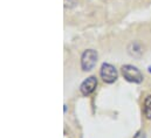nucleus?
<instances>
[{"label":"nucleus","mask_w":151,"mask_h":138,"mask_svg":"<svg viewBox=\"0 0 151 138\" xmlns=\"http://www.w3.org/2000/svg\"><path fill=\"white\" fill-rule=\"evenodd\" d=\"M96 86H97V80H96V77L90 76V77H88L87 80H84V81L82 82V84H81V87H80V90H81V93H82L83 95L88 96V95H90V94L95 90Z\"/></svg>","instance_id":"nucleus-4"},{"label":"nucleus","mask_w":151,"mask_h":138,"mask_svg":"<svg viewBox=\"0 0 151 138\" xmlns=\"http://www.w3.org/2000/svg\"><path fill=\"white\" fill-rule=\"evenodd\" d=\"M76 4V0H65V6L66 7H73Z\"/></svg>","instance_id":"nucleus-6"},{"label":"nucleus","mask_w":151,"mask_h":138,"mask_svg":"<svg viewBox=\"0 0 151 138\" xmlns=\"http://www.w3.org/2000/svg\"><path fill=\"white\" fill-rule=\"evenodd\" d=\"M149 71L151 73V67H149Z\"/></svg>","instance_id":"nucleus-8"},{"label":"nucleus","mask_w":151,"mask_h":138,"mask_svg":"<svg viewBox=\"0 0 151 138\" xmlns=\"http://www.w3.org/2000/svg\"><path fill=\"white\" fill-rule=\"evenodd\" d=\"M97 62V53L93 49H88L83 53L81 58V67L83 70L89 71L96 66Z\"/></svg>","instance_id":"nucleus-2"},{"label":"nucleus","mask_w":151,"mask_h":138,"mask_svg":"<svg viewBox=\"0 0 151 138\" xmlns=\"http://www.w3.org/2000/svg\"><path fill=\"white\" fill-rule=\"evenodd\" d=\"M144 115L148 119H151V96H148L144 101Z\"/></svg>","instance_id":"nucleus-5"},{"label":"nucleus","mask_w":151,"mask_h":138,"mask_svg":"<svg viewBox=\"0 0 151 138\" xmlns=\"http://www.w3.org/2000/svg\"><path fill=\"white\" fill-rule=\"evenodd\" d=\"M100 74H101L102 80L107 83H113L117 80V70L114 66L109 65V63H103L102 65Z\"/></svg>","instance_id":"nucleus-3"},{"label":"nucleus","mask_w":151,"mask_h":138,"mask_svg":"<svg viewBox=\"0 0 151 138\" xmlns=\"http://www.w3.org/2000/svg\"><path fill=\"white\" fill-rule=\"evenodd\" d=\"M134 138H147V137H145V134L141 131V132H137V135H136Z\"/></svg>","instance_id":"nucleus-7"},{"label":"nucleus","mask_w":151,"mask_h":138,"mask_svg":"<svg viewBox=\"0 0 151 138\" xmlns=\"http://www.w3.org/2000/svg\"><path fill=\"white\" fill-rule=\"evenodd\" d=\"M122 75L129 82L141 83L143 81V75L139 71V69H137L131 65H125V66L122 67Z\"/></svg>","instance_id":"nucleus-1"}]
</instances>
